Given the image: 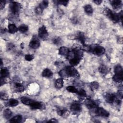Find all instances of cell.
Returning <instances> with one entry per match:
<instances>
[{
    "instance_id": "obj_25",
    "label": "cell",
    "mask_w": 123,
    "mask_h": 123,
    "mask_svg": "<svg viewBox=\"0 0 123 123\" xmlns=\"http://www.w3.org/2000/svg\"><path fill=\"white\" fill-rule=\"evenodd\" d=\"M84 10L85 12L88 14H91L93 13V8H92V6L90 5H86L84 7Z\"/></svg>"
},
{
    "instance_id": "obj_43",
    "label": "cell",
    "mask_w": 123,
    "mask_h": 123,
    "mask_svg": "<svg viewBox=\"0 0 123 123\" xmlns=\"http://www.w3.org/2000/svg\"><path fill=\"white\" fill-rule=\"evenodd\" d=\"M49 122H58V121H56L55 119H52L51 120H50Z\"/></svg>"
},
{
    "instance_id": "obj_9",
    "label": "cell",
    "mask_w": 123,
    "mask_h": 123,
    "mask_svg": "<svg viewBox=\"0 0 123 123\" xmlns=\"http://www.w3.org/2000/svg\"><path fill=\"white\" fill-rule=\"evenodd\" d=\"M81 105L78 101H75L73 102L70 107V109L73 112L78 113L81 111Z\"/></svg>"
},
{
    "instance_id": "obj_26",
    "label": "cell",
    "mask_w": 123,
    "mask_h": 123,
    "mask_svg": "<svg viewBox=\"0 0 123 123\" xmlns=\"http://www.w3.org/2000/svg\"><path fill=\"white\" fill-rule=\"evenodd\" d=\"M12 115V112L9 109H6L4 111V118L7 119L10 118L11 117Z\"/></svg>"
},
{
    "instance_id": "obj_13",
    "label": "cell",
    "mask_w": 123,
    "mask_h": 123,
    "mask_svg": "<svg viewBox=\"0 0 123 123\" xmlns=\"http://www.w3.org/2000/svg\"><path fill=\"white\" fill-rule=\"evenodd\" d=\"M69 52H70V51L67 47H61L59 50V54L60 55L67 57L68 54L69 53Z\"/></svg>"
},
{
    "instance_id": "obj_10",
    "label": "cell",
    "mask_w": 123,
    "mask_h": 123,
    "mask_svg": "<svg viewBox=\"0 0 123 123\" xmlns=\"http://www.w3.org/2000/svg\"><path fill=\"white\" fill-rule=\"evenodd\" d=\"M40 45V41L36 37H33L29 43V46L31 48L33 49H36L38 48L39 47Z\"/></svg>"
},
{
    "instance_id": "obj_44",
    "label": "cell",
    "mask_w": 123,
    "mask_h": 123,
    "mask_svg": "<svg viewBox=\"0 0 123 123\" xmlns=\"http://www.w3.org/2000/svg\"><path fill=\"white\" fill-rule=\"evenodd\" d=\"M3 66V61L1 59V66Z\"/></svg>"
},
{
    "instance_id": "obj_28",
    "label": "cell",
    "mask_w": 123,
    "mask_h": 123,
    "mask_svg": "<svg viewBox=\"0 0 123 123\" xmlns=\"http://www.w3.org/2000/svg\"><path fill=\"white\" fill-rule=\"evenodd\" d=\"M28 30V27L26 25H22L18 27V30L21 33H25Z\"/></svg>"
},
{
    "instance_id": "obj_1",
    "label": "cell",
    "mask_w": 123,
    "mask_h": 123,
    "mask_svg": "<svg viewBox=\"0 0 123 123\" xmlns=\"http://www.w3.org/2000/svg\"><path fill=\"white\" fill-rule=\"evenodd\" d=\"M59 75L61 76L64 77V78H68V77L78 78V77H79V74L78 71L72 66H67L65 69L62 70L59 72Z\"/></svg>"
},
{
    "instance_id": "obj_15",
    "label": "cell",
    "mask_w": 123,
    "mask_h": 123,
    "mask_svg": "<svg viewBox=\"0 0 123 123\" xmlns=\"http://www.w3.org/2000/svg\"><path fill=\"white\" fill-rule=\"evenodd\" d=\"M53 73L52 72V71L48 68L45 69L42 73V75L43 77H44V78H51V77L53 76Z\"/></svg>"
},
{
    "instance_id": "obj_32",
    "label": "cell",
    "mask_w": 123,
    "mask_h": 123,
    "mask_svg": "<svg viewBox=\"0 0 123 123\" xmlns=\"http://www.w3.org/2000/svg\"><path fill=\"white\" fill-rule=\"evenodd\" d=\"M99 71L102 74H106L108 71L107 68L104 65H101L99 67Z\"/></svg>"
},
{
    "instance_id": "obj_8",
    "label": "cell",
    "mask_w": 123,
    "mask_h": 123,
    "mask_svg": "<svg viewBox=\"0 0 123 123\" xmlns=\"http://www.w3.org/2000/svg\"><path fill=\"white\" fill-rule=\"evenodd\" d=\"M20 5L17 2H12L10 4V9L12 13L13 14H16L18 13L20 10Z\"/></svg>"
},
{
    "instance_id": "obj_12",
    "label": "cell",
    "mask_w": 123,
    "mask_h": 123,
    "mask_svg": "<svg viewBox=\"0 0 123 123\" xmlns=\"http://www.w3.org/2000/svg\"><path fill=\"white\" fill-rule=\"evenodd\" d=\"M85 104L86 107L89 109L96 108V104L94 101L90 99H87L85 101Z\"/></svg>"
},
{
    "instance_id": "obj_19",
    "label": "cell",
    "mask_w": 123,
    "mask_h": 123,
    "mask_svg": "<svg viewBox=\"0 0 123 123\" xmlns=\"http://www.w3.org/2000/svg\"><path fill=\"white\" fill-rule=\"evenodd\" d=\"M22 117L21 115H17L13 117L10 120V122L11 123H20L22 121Z\"/></svg>"
},
{
    "instance_id": "obj_33",
    "label": "cell",
    "mask_w": 123,
    "mask_h": 123,
    "mask_svg": "<svg viewBox=\"0 0 123 123\" xmlns=\"http://www.w3.org/2000/svg\"><path fill=\"white\" fill-rule=\"evenodd\" d=\"M78 94L80 96V97H85L87 96V94L86 92L85 91V90H84L83 89H80L79 91H78Z\"/></svg>"
},
{
    "instance_id": "obj_23",
    "label": "cell",
    "mask_w": 123,
    "mask_h": 123,
    "mask_svg": "<svg viewBox=\"0 0 123 123\" xmlns=\"http://www.w3.org/2000/svg\"><path fill=\"white\" fill-rule=\"evenodd\" d=\"M18 101L17 100L11 99L8 102V105L11 107H14L17 106L18 104Z\"/></svg>"
},
{
    "instance_id": "obj_21",
    "label": "cell",
    "mask_w": 123,
    "mask_h": 123,
    "mask_svg": "<svg viewBox=\"0 0 123 123\" xmlns=\"http://www.w3.org/2000/svg\"><path fill=\"white\" fill-rule=\"evenodd\" d=\"M9 75V72L6 68H2L1 70V77L2 78H5Z\"/></svg>"
},
{
    "instance_id": "obj_30",
    "label": "cell",
    "mask_w": 123,
    "mask_h": 123,
    "mask_svg": "<svg viewBox=\"0 0 123 123\" xmlns=\"http://www.w3.org/2000/svg\"><path fill=\"white\" fill-rule=\"evenodd\" d=\"M90 87L92 90H95L97 89L99 87V84L97 82L94 81L91 83L90 84Z\"/></svg>"
},
{
    "instance_id": "obj_37",
    "label": "cell",
    "mask_w": 123,
    "mask_h": 123,
    "mask_svg": "<svg viewBox=\"0 0 123 123\" xmlns=\"http://www.w3.org/2000/svg\"><path fill=\"white\" fill-rule=\"evenodd\" d=\"M61 40L59 37H57L56 38H54L53 39V43H54L55 44H56V45H59L61 43Z\"/></svg>"
},
{
    "instance_id": "obj_27",
    "label": "cell",
    "mask_w": 123,
    "mask_h": 123,
    "mask_svg": "<svg viewBox=\"0 0 123 123\" xmlns=\"http://www.w3.org/2000/svg\"><path fill=\"white\" fill-rule=\"evenodd\" d=\"M15 87L16 88L17 91L18 92H22L24 90V88L22 85L20 83H17L15 84Z\"/></svg>"
},
{
    "instance_id": "obj_11",
    "label": "cell",
    "mask_w": 123,
    "mask_h": 123,
    "mask_svg": "<svg viewBox=\"0 0 123 123\" xmlns=\"http://www.w3.org/2000/svg\"><path fill=\"white\" fill-rule=\"evenodd\" d=\"M106 101L109 103H113L114 102H116L118 99L116 98V96L112 93L107 94L105 96Z\"/></svg>"
},
{
    "instance_id": "obj_6",
    "label": "cell",
    "mask_w": 123,
    "mask_h": 123,
    "mask_svg": "<svg viewBox=\"0 0 123 123\" xmlns=\"http://www.w3.org/2000/svg\"><path fill=\"white\" fill-rule=\"evenodd\" d=\"M95 113L97 115L105 118L109 117L110 115L109 113L102 107H96Z\"/></svg>"
},
{
    "instance_id": "obj_3",
    "label": "cell",
    "mask_w": 123,
    "mask_h": 123,
    "mask_svg": "<svg viewBox=\"0 0 123 123\" xmlns=\"http://www.w3.org/2000/svg\"><path fill=\"white\" fill-rule=\"evenodd\" d=\"M114 75L113 76V80L116 82H121L123 80V71L121 66L117 65L114 68Z\"/></svg>"
},
{
    "instance_id": "obj_17",
    "label": "cell",
    "mask_w": 123,
    "mask_h": 123,
    "mask_svg": "<svg viewBox=\"0 0 123 123\" xmlns=\"http://www.w3.org/2000/svg\"><path fill=\"white\" fill-rule=\"evenodd\" d=\"M75 38L79 40L83 45H84V43L85 42V37L84 36V34L81 32H79L78 34L76 35Z\"/></svg>"
},
{
    "instance_id": "obj_24",
    "label": "cell",
    "mask_w": 123,
    "mask_h": 123,
    "mask_svg": "<svg viewBox=\"0 0 123 123\" xmlns=\"http://www.w3.org/2000/svg\"><path fill=\"white\" fill-rule=\"evenodd\" d=\"M57 114L60 116H64L65 114H66V113H67V111L64 108H58L57 109Z\"/></svg>"
},
{
    "instance_id": "obj_42",
    "label": "cell",
    "mask_w": 123,
    "mask_h": 123,
    "mask_svg": "<svg viewBox=\"0 0 123 123\" xmlns=\"http://www.w3.org/2000/svg\"><path fill=\"white\" fill-rule=\"evenodd\" d=\"M14 47V45H13V44H11V43H10V44H9V45H8V49H9V50H11V49H13V48Z\"/></svg>"
},
{
    "instance_id": "obj_40",
    "label": "cell",
    "mask_w": 123,
    "mask_h": 123,
    "mask_svg": "<svg viewBox=\"0 0 123 123\" xmlns=\"http://www.w3.org/2000/svg\"><path fill=\"white\" fill-rule=\"evenodd\" d=\"M6 83V80L5 79V78H1V86L4 85Z\"/></svg>"
},
{
    "instance_id": "obj_39",
    "label": "cell",
    "mask_w": 123,
    "mask_h": 123,
    "mask_svg": "<svg viewBox=\"0 0 123 123\" xmlns=\"http://www.w3.org/2000/svg\"><path fill=\"white\" fill-rule=\"evenodd\" d=\"M5 5V2L4 1H1V5H0V6H1V10L3 9L4 8Z\"/></svg>"
},
{
    "instance_id": "obj_20",
    "label": "cell",
    "mask_w": 123,
    "mask_h": 123,
    "mask_svg": "<svg viewBox=\"0 0 123 123\" xmlns=\"http://www.w3.org/2000/svg\"><path fill=\"white\" fill-rule=\"evenodd\" d=\"M81 59L79 58H73L69 60V63L72 66H77L80 63Z\"/></svg>"
},
{
    "instance_id": "obj_34",
    "label": "cell",
    "mask_w": 123,
    "mask_h": 123,
    "mask_svg": "<svg viewBox=\"0 0 123 123\" xmlns=\"http://www.w3.org/2000/svg\"><path fill=\"white\" fill-rule=\"evenodd\" d=\"M25 59L27 61H31L34 59V56L32 54H26L25 55Z\"/></svg>"
},
{
    "instance_id": "obj_14",
    "label": "cell",
    "mask_w": 123,
    "mask_h": 123,
    "mask_svg": "<svg viewBox=\"0 0 123 123\" xmlns=\"http://www.w3.org/2000/svg\"><path fill=\"white\" fill-rule=\"evenodd\" d=\"M110 3L114 9L120 8L122 6V2L120 0H114L110 1Z\"/></svg>"
},
{
    "instance_id": "obj_5",
    "label": "cell",
    "mask_w": 123,
    "mask_h": 123,
    "mask_svg": "<svg viewBox=\"0 0 123 123\" xmlns=\"http://www.w3.org/2000/svg\"><path fill=\"white\" fill-rule=\"evenodd\" d=\"M38 34L39 37L43 40L47 39L49 36L47 30L45 26H42L39 28Z\"/></svg>"
},
{
    "instance_id": "obj_22",
    "label": "cell",
    "mask_w": 123,
    "mask_h": 123,
    "mask_svg": "<svg viewBox=\"0 0 123 123\" xmlns=\"http://www.w3.org/2000/svg\"><path fill=\"white\" fill-rule=\"evenodd\" d=\"M21 101L22 103L26 105H30L33 101V100L26 97H22L21 99Z\"/></svg>"
},
{
    "instance_id": "obj_41",
    "label": "cell",
    "mask_w": 123,
    "mask_h": 123,
    "mask_svg": "<svg viewBox=\"0 0 123 123\" xmlns=\"http://www.w3.org/2000/svg\"><path fill=\"white\" fill-rule=\"evenodd\" d=\"M93 2L95 4L97 5H100L102 3V1H101V0H96V1H94Z\"/></svg>"
},
{
    "instance_id": "obj_7",
    "label": "cell",
    "mask_w": 123,
    "mask_h": 123,
    "mask_svg": "<svg viewBox=\"0 0 123 123\" xmlns=\"http://www.w3.org/2000/svg\"><path fill=\"white\" fill-rule=\"evenodd\" d=\"M30 108L33 110L36 109H44L45 106L44 103L38 101H33L30 105Z\"/></svg>"
},
{
    "instance_id": "obj_38",
    "label": "cell",
    "mask_w": 123,
    "mask_h": 123,
    "mask_svg": "<svg viewBox=\"0 0 123 123\" xmlns=\"http://www.w3.org/2000/svg\"><path fill=\"white\" fill-rule=\"evenodd\" d=\"M58 4H59L63 5L64 6H66L68 4V1H57V2Z\"/></svg>"
},
{
    "instance_id": "obj_36",
    "label": "cell",
    "mask_w": 123,
    "mask_h": 123,
    "mask_svg": "<svg viewBox=\"0 0 123 123\" xmlns=\"http://www.w3.org/2000/svg\"><path fill=\"white\" fill-rule=\"evenodd\" d=\"M43 10H42L39 6H38L35 9V12L38 14H40L42 13Z\"/></svg>"
},
{
    "instance_id": "obj_18",
    "label": "cell",
    "mask_w": 123,
    "mask_h": 123,
    "mask_svg": "<svg viewBox=\"0 0 123 123\" xmlns=\"http://www.w3.org/2000/svg\"><path fill=\"white\" fill-rule=\"evenodd\" d=\"M64 86V81L63 79H57L55 82V87L56 88L60 89L63 88Z\"/></svg>"
},
{
    "instance_id": "obj_2",
    "label": "cell",
    "mask_w": 123,
    "mask_h": 123,
    "mask_svg": "<svg viewBox=\"0 0 123 123\" xmlns=\"http://www.w3.org/2000/svg\"><path fill=\"white\" fill-rule=\"evenodd\" d=\"M88 52L100 56L105 53V50L102 46L97 44H93L89 46Z\"/></svg>"
},
{
    "instance_id": "obj_16",
    "label": "cell",
    "mask_w": 123,
    "mask_h": 123,
    "mask_svg": "<svg viewBox=\"0 0 123 123\" xmlns=\"http://www.w3.org/2000/svg\"><path fill=\"white\" fill-rule=\"evenodd\" d=\"M18 30V28H17L14 24H10L8 26V31L9 33L11 34H14L17 32Z\"/></svg>"
},
{
    "instance_id": "obj_29",
    "label": "cell",
    "mask_w": 123,
    "mask_h": 123,
    "mask_svg": "<svg viewBox=\"0 0 123 123\" xmlns=\"http://www.w3.org/2000/svg\"><path fill=\"white\" fill-rule=\"evenodd\" d=\"M66 89L68 91L71 92V93H78V89H77L74 86H68V87H67Z\"/></svg>"
},
{
    "instance_id": "obj_35",
    "label": "cell",
    "mask_w": 123,
    "mask_h": 123,
    "mask_svg": "<svg viewBox=\"0 0 123 123\" xmlns=\"http://www.w3.org/2000/svg\"><path fill=\"white\" fill-rule=\"evenodd\" d=\"M8 98V95L5 93H3V92H1V99L2 100H6Z\"/></svg>"
},
{
    "instance_id": "obj_31",
    "label": "cell",
    "mask_w": 123,
    "mask_h": 123,
    "mask_svg": "<svg viewBox=\"0 0 123 123\" xmlns=\"http://www.w3.org/2000/svg\"><path fill=\"white\" fill-rule=\"evenodd\" d=\"M49 3L47 1H42L39 5V6L42 9L44 10V9L46 8L48 6Z\"/></svg>"
},
{
    "instance_id": "obj_4",
    "label": "cell",
    "mask_w": 123,
    "mask_h": 123,
    "mask_svg": "<svg viewBox=\"0 0 123 123\" xmlns=\"http://www.w3.org/2000/svg\"><path fill=\"white\" fill-rule=\"evenodd\" d=\"M104 13L106 16L108 18H109L113 22L117 23L120 21L119 13H114L110 9L108 8H106L104 10Z\"/></svg>"
}]
</instances>
